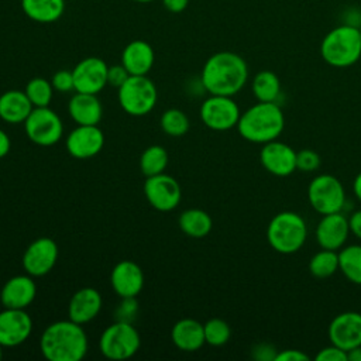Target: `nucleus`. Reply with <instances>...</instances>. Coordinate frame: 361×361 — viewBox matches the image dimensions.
<instances>
[{"label":"nucleus","mask_w":361,"mask_h":361,"mask_svg":"<svg viewBox=\"0 0 361 361\" xmlns=\"http://www.w3.org/2000/svg\"><path fill=\"white\" fill-rule=\"evenodd\" d=\"M251 89L258 102L276 103L281 94V80L272 71H261L254 76Z\"/></svg>","instance_id":"nucleus-28"},{"label":"nucleus","mask_w":361,"mask_h":361,"mask_svg":"<svg viewBox=\"0 0 361 361\" xmlns=\"http://www.w3.org/2000/svg\"><path fill=\"white\" fill-rule=\"evenodd\" d=\"M285 127V117L275 102H258L240 114L237 130L240 135L254 144L276 140Z\"/></svg>","instance_id":"nucleus-3"},{"label":"nucleus","mask_w":361,"mask_h":361,"mask_svg":"<svg viewBox=\"0 0 361 361\" xmlns=\"http://www.w3.org/2000/svg\"><path fill=\"white\" fill-rule=\"evenodd\" d=\"M104 145V134L97 126H78L65 141L68 152L76 159H87L97 155Z\"/></svg>","instance_id":"nucleus-17"},{"label":"nucleus","mask_w":361,"mask_h":361,"mask_svg":"<svg viewBox=\"0 0 361 361\" xmlns=\"http://www.w3.org/2000/svg\"><path fill=\"white\" fill-rule=\"evenodd\" d=\"M24 130L27 137L41 147L56 144L63 134L61 117L49 107H34L24 121Z\"/></svg>","instance_id":"nucleus-9"},{"label":"nucleus","mask_w":361,"mask_h":361,"mask_svg":"<svg viewBox=\"0 0 361 361\" xmlns=\"http://www.w3.org/2000/svg\"><path fill=\"white\" fill-rule=\"evenodd\" d=\"M320 166V157L313 149H300L296 152V171L313 172Z\"/></svg>","instance_id":"nucleus-35"},{"label":"nucleus","mask_w":361,"mask_h":361,"mask_svg":"<svg viewBox=\"0 0 361 361\" xmlns=\"http://www.w3.org/2000/svg\"><path fill=\"white\" fill-rule=\"evenodd\" d=\"M353 190H354V195L357 196V199L361 202V172H360V173L355 176V179H354Z\"/></svg>","instance_id":"nucleus-46"},{"label":"nucleus","mask_w":361,"mask_h":361,"mask_svg":"<svg viewBox=\"0 0 361 361\" xmlns=\"http://www.w3.org/2000/svg\"><path fill=\"white\" fill-rule=\"evenodd\" d=\"M276 354H278V350L268 343L257 344L252 348V357L258 361H275Z\"/></svg>","instance_id":"nucleus-40"},{"label":"nucleus","mask_w":361,"mask_h":361,"mask_svg":"<svg viewBox=\"0 0 361 361\" xmlns=\"http://www.w3.org/2000/svg\"><path fill=\"white\" fill-rule=\"evenodd\" d=\"M358 30H360V35H361V27H358Z\"/></svg>","instance_id":"nucleus-49"},{"label":"nucleus","mask_w":361,"mask_h":361,"mask_svg":"<svg viewBox=\"0 0 361 361\" xmlns=\"http://www.w3.org/2000/svg\"><path fill=\"white\" fill-rule=\"evenodd\" d=\"M307 199L312 209L322 216L341 212L345 202L344 186L333 175H317L307 186Z\"/></svg>","instance_id":"nucleus-8"},{"label":"nucleus","mask_w":361,"mask_h":361,"mask_svg":"<svg viewBox=\"0 0 361 361\" xmlns=\"http://www.w3.org/2000/svg\"><path fill=\"white\" fill-rule=\"evenodd\" d=\"M21 8L30 20L48 24L62 17L65 0H21Z\"/></svg>","instance_id":"nucleus-26"},{"label":"nucleus","mask_w":361,"mask_h":361,"mask_svg":"<svg viewBox=\"0 0 361 361\" xmlns=\"http://www.w3.org/2000/svg\"><path fill=\"white\" fill-rule=\"evenodd\" d=\"M34 106L23 90H7L0 96V118L8 124L24 123Z\"/></svg>","instance_id":"nucleus-25"},{"label":"nucleus","mask_w":361,"mask_h":361,"mask_svg":"<svg viewBox=\"0 0 361 361\" xmlns=\"http://www.w3.org/2000/svg\"><path fill=\"white\" fill-rule=\"evenodd\" d=\"M24 92L34 107H48L54 96L52 83L44 78H32L25 85Z\"/></svg>","instance_id":"nucleus-32"},{"label":"nucleus","mask_w":361,"mask_h":361,"mask_svg":"<svg viewBox=\"0 0 361 361\" xmlns=\"http://www.w3.org/2000/svg\"><path fill=\"white\" fill-rule=\"evenodd\" d=\"M309 360L310 357L307 354H305L300 350H292V348L278 351L275 357V361H309Z\"/></svg>","instance_id":"nucleus-41"},{"label":"nucleus","mask_w":361,"mask_h":361,"mask_svg":"<svg viewBox=\"0 0 361 361\" xmlns=\"http://www.w3.org/2000/svg\"><path fill=\"white\" fill-rule=\"evenodd\" d=\"M307 238L305 219L295 212L276 213L267 227V240L272 250L279 254H293L299 251Z\"/></svg>","instance_id":"nucleus-5"},{"label":"nucleus","mask_w":361,"mask_h":361,"mask_svg":"<svg viewBox=\"0 0 361 361\" xmlns=\"http://www.w3.org/2000/svg\"><path fill=\"white\" fill-rule=\"evenodd\" d=\"M168 165V152L161 145H151L144 149L140 158V168L145 176L162 173Z\"/></svg>","instance_id":"nucleus-31"},{"label":"nucleus","mask_w":361,"mask_h":361,"mask_svg":"<svg viewBox=\"0 0 361 361\" xmlns=\"http://www.w3.org/2000/svg\"><path fill=\"white\" fill-rule=\"evenodd\" d=\"M164 3V7L171 11V13H180L183 11L188 4H189V0H162Z\"/></svg>","instance_id":"nucleus-43"},{"label":"nucleus","mask_w":361,"mask_h":361,"mask_svg":"<svg viewBox=\"0 0 361 361\" xmlns=\"http://www.w3.org/2000/svg\"><path fill=\"white\" fill-rule=\"evenodd\" d=\"M68 113L78 126H97L103 116V106L96 94L76 92L68 103Z\"/></svg>","instance_id":"nucleus-22"},{"label":"nucleus","mask_w":361,"mask_h":361,"mask_svg":"<svg viewBox=\"0 0 361 361\" xmlns=\"http://www.w3.org/2000/svg\"><path fill=\"white\" fill-rule=\"evenodd\" d=\"M103 305L102 295L94 288H82L76 290L68 305V319L78 324H86L97 317Z\"/></svg>","instance_id":"nucleus-21"},{"label":"nucleus","mask_w":361,"mask_h":361,"mask_svg":"<svg viewBox=\"0 0 361 361\" xmlns=\"http://www.w3.org/2000/svg\"><path fill=\"white\" fill-rule=\"evenodd\" d=\"M314 358L317 361H347V351L334 344H330L329 347L322 348Z\"/></svg>","instance_id":"nucleus-38"},{"label":"nucleus","mask_w":361,"mask_h":361,"mask_svg":"<svg viewBox=\"0 0 361 361\" xmlns=\"http://www.w3.org/2000/svg\"><path fill=\"white\" fill-rule=\"evenodd\" d=\"M338 269L350 282L361 285V245L351 244L340 248Z\"/></svg>","instance_id":"nucleus-29"},{"label":"nucleus","mask_w":361,"mask_h":361,"mask_svg":"<svg viewBox=\"0 0 361 361\" xmlns=\"http://www.w3.org/2000/svg\"><path fill=\"white\" fill-rule=\"evenodd\" d=\"M32 333V320L25 309L4 307L0 312V344L16 347L23 344Z\"/></svg>","instance_id":"nucleus-14"},{"label":"nucleus","mask_w":361,"mask_h":361,"mask_svg":"<svg viewBox=\"0 0 361 361\" xmlns=\"http://www.w3.org/2000/svg\"><path fill=\"white\" fill-rule=\"evenodd\" d=\"M144 193L148 203L159 212L173 210L182 197V190L175 178L166 173L147 176Z\"/></svg>","instance_id":"nucleus-11"},{"label":"nucleus","mask_w":361,"mask_h":361,"mask_svg":"<svg viewBox=\"0 0 361 361\" xmlns=\"http://www.w3.org/2000/svg\"><path fill=\"white\" fill-rule=\"evenodd\" d=\"M111 288L120 298H137L144 286L141 267L130 259L117 262L110 275Z\"/></svg>","instance_id":"nucleus-18"},{"label":"nucleus","mask_w":361,"mask_h":361,"mask_svg":"<svg viewBox=\"0 0 361 361\" xmlns=\"http://www.w3.org/2000/svg\"><path fill=\"white\" fill-rule=\"evenodd\" d=\"M309 271L314 278H330L338 271V252L322 248L309 261Z\"/></svg>","instance_id":"nucleus-30"},{"label":"nucleus","mask_w":361,"mask_h":361,"mask_svg":"<svg viewBox=\"0 0 361 361\" xmlns=\"http://www.w3.org/2000/svg\"><path fill=\"white\" fill-rule=\"evenodd\" d=\"M161 128L169 137H182L189 130V118L179 109H168L161 116Z\"/></svg>","instance_id":"nucleus-33"},{"label":"nucleus","mask_w":361,"mask_h":361,"mask_svg":"<svg viewBox=\"0 0 361 361\" xmlns=\"http://www.w3.org/2000/svg\"><path fill=\"white\" fill-rule=\"evenodd\" d=\"M172 343L182 351L193 353L206 343L203 324L195 319H180L171 330Z\"/></svg>","instance_id":"nucleus-24"},{"label":"nucleus","mask_w":361,"mask_h":361,"mask_svg":"<svg viewBox=\"0 0 361 361\" xmlns=\"http://www.w3.org/2000/svg\"><path fill=\"white\" fill-rule=\"evenodd\" d=\"M118 103L130 116H145L157 104L158 92L154 82L147 75H130L118 87Z\"/></svg>","instance_id":"nucleus-6"},{"label":"nucleus","mask_w":361,"mask_h":361,"mask_svg":"<svg viewBox=\"0 0 361 361\" xmlns=\"http://www.w3.org/2000/svg\"><path fill=\"white\" fill-rule=\"evenodd\" d=\"M155 61L152 47L142 41L134 39L126 45L121 54V63L130 75H147Z\"/></svg>","instance_id":"nucleus-23"},{"label":"nucleus","mask_w":361,"mask_h":361,"mask_svg":"<svg viewBox=\"0 0 361 361\" xmlns=\"http://www.w3.org/2000/svg\"><path fill=\"white\" fill-rule=\"evenodd\" d=\"M134 1H138V3H149L152 0H134Z\"/></svg>","instance_id":"nucleus-47"},{"label":"nucleus","mask_w":361,"mask_h":361,"mask_svg":"<svg viewBox=\"0 0 361 361\" xmlns=\"http://www.w3.org/2000/svg\"><path fill=\"white\" fill-rule=\"evenodd\" d=\"M11 148V141L10 137L4 130L0 128V158H4Z\"/></svg>","instance_id":"nucleus-44"},{"label":"nucleus","mask_w":361,"mask_h":361,"mask_svg":"<svg viewBox=\"0 0 361 361\" xmlns=\"http://www.w3.org/2000/svg\"><path fill=\"white\" fill-rule=\"evenodd\" d=\"M360 61H361V56H360Z\"/></svg>","instance_id":"nucleus-50"},{"label":"nucleus","mask_w":361,"mask_h":361,"mask_svg":"<svg viewBox=\"0 0 361 361\" xmlns=\"http://www.w3.org/2000/svg\"><path fill=\"white\" fill-rule=\"evenodd\" d=\"M58 245L49 237L34 240L23 254V268L31 276H44L52 271L58 259Z\"/></svg>","instance_id":"nucleus-12"},{"label":"nucleus","mask_w":361,"mask_h":361,"mask_svg":"<svg viewBox=\"0 0 361 361\" xmlns=\"http://www.w3.org/2000/svg\"><path fill=\"white\" fill-rule=\"evenodd\" d=\"M140 345L141 337L137 329L131 323L121 320H116L104 329L99 340L100 353L113 361L131 358L140 350Z\"/></svg>","instance_id":"nucleus-7"},{"label":"nucleus","mask_w":361,"mask_h":361,"mask_svg":"<svg viewBox=\"0 0 361 361\" xmlns=\"http://www.w3.org/2000/svg\"><path fill=\"white\" fill-rule=\"evenodd\" d=\"M3 358V345L0 344V360Z\"/></svg>","instance_id":"nucleus-48"},{"label":"nucleus","mask_w":361,"mask_h":361,"mask_svg":"<svg viewBox=\"0 0 361 361\" xmlns=\"http://www.w3.org/2000/svg\"><path fill=\"white\" fill-rule=\"evenodd\" d=\"M180 230L192 238L206 237L213 227L212 217L202 209H188L179 216Z\"/></svg>","instance_id":"nucleus-27"},{"label":"nucleus","mask_w":361,"mask_h":361,"mask_svg":"<svg viewBox=\"0 0 361 361\" xmlns=\"http://www.w3.org/2000/svg\"><path fill=\"white\" fill-rule=\"evenodd\" d=\"M39 350L49 361H80L87 353V336L82 324L58 320L42 331Z\"/></svg>","instance_id":"nucleus-2"},{"label":"nucleus","mask_w":361,"mask_h":361,"mask_svg":"<svg viewBox=\"0 0 361 361\" xmlns=\"http://www.w3.org/2000/svg\"><path fill=\"white\" fill-rule=\"evenodd\" d=\"M347 361H361V345L347 351Z\"/></svg>","instance_id":"nucleus-45"},{"label":"nucleus","mask_w":361,"mask_h":361,"mask_svg":"<svg viewBox=\"0 0 361 361\" xmlns=\"http://www.w3.org/2000/svg\"><path fill=\"white\" fill-rule=\"evenodd\" d=\"M121 303L116 309V320L131 323L138 312V303L135 298H121Z\"/></svg>","instance_id":"nucleus-36"},{"label":"nucleus","mask_w":361,"mask_h":361,"mask_svg":"<svg viewBox=\"0 0 361 361\" xmlns=\"http://www.w3.org/2000/svg\"><path fill=\"white\" fill-rule=\"evenodd\" d=\"M248 79V66L243 56L231 51H220L204 62L200 83L210 94L234 96Z\"/></svg>","instance_id":"nucleus-1"},{"label":"nucleus","mask_w":361,"mask_h":361,"mask_svg":"<svg viewBox=\"0 0 361 361\" xmlns=\"http://www.w3.org/2000/svg\"><path fill=\"white\" fill-rule=\"evenodd\" d=\"M107 63L97 56H87L73 68L75 92L97 94L107 85Z\"/></svg>","instance_id":"nucleus-13"},{"label":"nucleus","mask_w":361,"mask_h":361,"mask_svg":"<svg viewBox=\"0 0 361 361\" xmlns=\"http://www.w3.org/2000/svg\"><path fill=\"white\" fill-rule=\"evenodd\" d=\"M348 226H350V233H353L357 238L361 240V209L355 210L350 219H348Z\"/></svg>","instance_id":"nucleus-42"},{"label":"nucleus","mask_w":361,"mask_h":361,"mask_svg":"<svg viewBox=\"0 0 361 361\" xmlns=\"http://www.w3.org/2000/svg\"><path fill=\"white\" fill-rule=\"evenodd\" d=\"M327 334L330 343L348 351L361 345V313L343 312L330 322Z\"/></svg>","instance_id":"nucleus-16"},{"label":"nucleus","mask_w":361,"mask_h":361,"mask_svg":"<svg viewBox=\"0 0 361 361\" xmlns=\"http://www.w3.org/2000/svg\"><path fill=\"white\" fill-rule=\"evenodd\" d=\"M203 329H204L206 343L213 347L224 345L230 340L231 329H230L228 323L223 319L213 317L203 324Z\"/></svg>","instance_id":"nucleus-34"},{"label":"nucleus","mask_w":361,"mask_h":361,"mask_svg":"<svg viewBox=\"0 0 361 361\" xmlns=\"http://www.w3.org/2000/svg\"><path fill=\"white\" fill-rule=\"evenodd\" d=\"M350 234L348 219L341 212L323 214L316 227V241L322 248L340 250Z\"/></svg>","instance_id":"nucleus-19"},{"label":"nucleus","mask_w":361,"mask_h":361,"mask_svg":"<svg viewBox=\"0 0 361 361\" xmlns=\"http://www.w3.org/2000/svg\"><path fill=\"white\" fill-rule=\"evenodd\" d=\"M51 83H52L54 90H58V92L68 93V92L75 90V82H73L72 71L61 69V71L55 72L52 79H51Z\"/></svg>","instance_id":"nucleus-37"},{"label":"nucleus","mask_w":361,"mask_h":361,"mask_svg":"<svg viewBox=\"0 0 361 361\" xmlns=\"http://www.w3.org/2000/svg\"><path fill=\"white\" fill-rule=\"evenodd\" d=\"M128 76H130V73L123 66V63L111 65V66H109V71H107V83L110 86L118 89L128 79Z\"/></svg>","instance_id":"nucleus-39"},{"label":"nucleus","mask_w":361,"mask_h":361,"mask_svg":"<svg viewBox=\"0 0 361 361\" xmlns=\"http://www.w3.org/2000/svg\"><path fill=\"white\" fill-rule=\"evenodd\" d=\"M259 162L264 169L275 176H289L296 171V151L278 140L262 144Z\"/></svg>","instance_id":"nucleus-15"},{"label":"nucleus","mask_w":361,"mask_h":361,"mask_svg":"<svg viewBox=\"0 0 361 361\" xmlns=\"http://www.w3.org/2000/svg\"><path fill=\"white\" fill-rule=\"evenodd\" d=\"M37 296V285L31 275L10 278L0 290V302L4 307L27 309Z\"/></svg>","instance_id":"nucleus-20"},{"label":"nucleus","mask_w":361,"mask_h":361,"mask_svg":"<svg viewBox=\"0 0 361 361\" xmlns=\"http://www.w3.org/2000/svg\"><path fill=\"white\" fill-rule=\"evenodd\" d=\"M320 55L333 68H348L358 62L361 56L358 27L343 24L330 30L320 44Z\"/></svg>","instance_id":"nucleus-4"},{"label":"nucleus","mask_w":361,"mask_h":361,"mask_svg":"<svg viewBox=\"0 0 361 361\" xmlns=\"http://www.w3.org/2000/svg\"><path fill=\"white\" fill-rule=\"evenodd\" d=\"M240 107L233 96L210 94L200 106V118L203 124L214 131H227L237 127Z\"/></svg>","instance_id":"nucleus-10"}]
</instances>
